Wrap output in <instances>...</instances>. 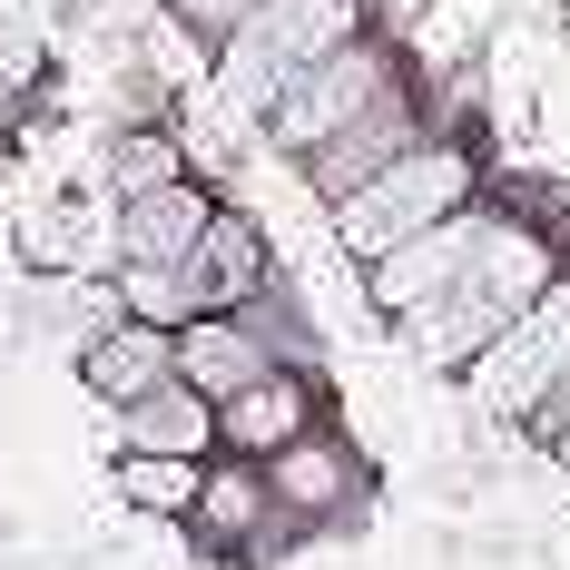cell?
<instances>
[{
	"label": "cell",
	"instance_id": "obj_23",
	"mask_svg": "<svg viewBox=\"0 0 570 570\" xmlns=\"http://www.w3.org/2000/svg\"><path fill=\"white\" fill-rule=\"evenodd\" d=\"M551 453H561V472H570V423H561V433H551Z\"/></svg>",
	"mask_w": 570,
	"mask_h": 570
},
{
	"label": "cell",
	"instance_id": "obj_19",
	"mask_svg": "<svg viewBox=\"0 0 570 570\" xmlns=\"http://www.w3.org/2000/svg\"><path fill=\"white\" fill-rule=\"evenodd\" d=\"M10 335H30V285L0 276V354H10Z\"/></svg>",
	"mask_w": 570,
	"mask_h": 570
},
{
	"label": "cell",
	"instance_id": "obj_10",
	"mask_svg": "<svg viewBox=\"0 0 570 570\" xmlns=\"http://www.w3.org/2000/svg\"><path fill=\"white\" fill-rule=\"evenodd\" d=\"M256 374H276V344L256 335L246 315H197V325H177V384H197L207 403L246 394Z\"/></svg>",
	"mask_w": 570,
	"mask_h": 570
},
{
	"label": "cell",
	"instance_id": "obj_7",
	"mask_svg": "<svg viewBox=\"0 0 570 570\" xmlns=\"http://www.w3.org/2000/svg\"><path fill=\"white\" fill-rule=\"evenodd\" d=\"M403 148H423V109H413L403 89H384V99L354 118V128H335V138H325V148L305 158V187H315V197L335 207V197H354L364 177H384V168L403 158Z\"/></svg>",
	"mask_w": 570,
	"mask_h": 570
},
{
	"label": "cell",
	"instance_id": "obj_2",
	"mask_svg": "<svg viewBox=\"0 0 570 570\" xmlns=\"http://www.w3.org/2000/svg\"><path fill=\"white\" fill-rule=\"evenodd\" d=\"M344 40H354V0H256L227 40H217V79H227L236 109L266 118L285 89H295L315 59H335Z\"/></svg>",
	"mask_w": 570,
	"mask_h": 570
},
{
	"label": "cell",
	"instance_id": "obj_6",
	"mask_svg": "<svg viewBox=\"0 0 570 570\" xmlns=\"http://www.w3.org/2000/svg\"><path fill=\"white\" fill-rule=\"evenodd\" d=\"M482 236H492V207H462V217H443V227L403 236L394 256H374V266H364L374 305H384L394 325H413V315H423V305H433V295L472 266V246H482Z\"/></svg>",
	"mask_w": 570,
	"mask_h": 570
},
{
	"label": "cell",
	"instance_id": "obj_20",
	"mask_svg": "<svg viewBox=\"0 0 570 570\" xmlns=\"http://www.w3.org/2000/svg\"><path fill=\"white\" fill-rule=\"evenodd\" d=\"M20 79H30V40H20V30H0V89H20Z\"/></svg>",
	"mask_w": 570,
	"mask_h": 570
},
{
	"label": "cell",
	"instance_id": "obj_4",
	"mask_svg": "<svg viewBox=\"0 0 570 570\" xmlns=\"http://www.w3.org/2000/svg\"><path fill=\"white\" fill-rule=\"evenodd\" d=\"M561 374H570V276H551L502 335L462 364V384L482 394V413H512V423H531Z\"/></svg>",
	"mask_w": 570,
	"mask_h": 570
},
{
	"label": "cell",
	"instance_id": "obj_9",
	"mask_svg": "<svg viewBox=\"0 0 570 570\" xmlns=\"http://www.w3.org/2000/svg\"><path fill=\"white\" fill-rule=\"evenodd\" d=\"M207 187L177 177V187H148V197H118V266H187L197 236H207Z\"/></svg>",
	"mask_w": 570,
	"mask_h": 570
},
{
	"label": "cell",
	"instance_id": "obj_14",
	"mask_svg": "<svg viewBox=\"0 0 570 570\" xmlns=\"http://www.w3.org/2000/svg\"><path fill=\"white\" fill-rule=\"evenodd\" d=\"M79 374H89V394L118 413V403L158 394V384L177 374V335H168V325H138V315H128V325H109V335L79 354Z\"/></svg>",
	"mask_w": 570,
	"mask_h": 570
},
{
	"label": "cell",
	"instance_id": "obj_13",
	"mask_svg": "<svg viewBox=\"0 0 570 570\" xmlns=\"http://www.w3.org/2000/svg\"><path fill=\"white\" fill-rule=\"evenodd\" d=\"M354 453H344L335 433H295L276 462H266V492H276V512H295V521H325V512H344L354 502Z\"/></svg>",
	"mask_w": 570,
	"mask_h": 570
},
{
	"label": "cell",
	"instance_id": "obj_12",
	"mask_svg": "<svg viewBox=\"0 0 570 570\" xmlns=\"http://www.w3.org/2000/svg\"><path fill=\"white\" fill-rule=\"evenodd\" d=\"M177 276L197 285V315H236V305L266 285V236L217 207V217H207V236H197V256H187Z\"/></svg>",
	"mask_w": 570,
	"mask_h": 570
},
{
	"label": "cell",
	"instance_id": "obj_18",
	"mask_svg": "<svg viewBox=\"0 0 570 570\" xmlns=\"http://www.w3.org/2000/svg\"><path fill=\"white\" fill-rule=\"evenodd\" d=\"M246 10H256V0H177V20H187V30L207 40V50L227 40V30H236V20H246Z\"/></svg>",
	"mask_w": 570,
	"mask_h": 570
},
{
	"label": "cell",
	"instance_id": "obj_17",
	"mask_svg": "<svg viewBox=\"0 0 570 570\" xmlns=\"http://www.w3.org/2000/svg\"><path fill=\"white\" fill-rule=\"evenodd\" d=\"M177 138H158V128H128V138H118L109 148V187L118 197H148V187H177Z\"/></svg>",
	"mask_w": 570,
	"mask_h": 570
},
{
	"label": "cell",
	"instance_id": "obj_5",
	"mask_svg": "<svg viewBox=\"0 0 570 570\" xmlns=\"http://www.w3.org/2000/svg\"><path fill=\"white\" fill-rule=\"evenodd\" d=\"M384 89H403V79H394V50H384V40H364V30H354V40H344L335 59H315V69H305V79H295V89H285L276 109H266V138H276L285 158H295V168H305V158H315V148H325V138H335V128H354V118L374 109V99H384Z\"/></svg>",
	"mask_w": 570,
	"mask_h": 570
},
{
	"label": "cell",
	"instance_id": "obj_16",
	"mask_svg": "<svg viewBox=\"0 0 570 570\" xmlns=\"http://www.w3.org/2000/svg\"><path fill=\"white\" fill-rule=\"evenodd\" d=\"M197 482H207V462H168V453H118V492H128L138 512H158V521H187V512H197Z\"/></svg>",
	"mask_w": 570,
	"mask_h": 570
},
{
	"label": "cell",
	"instance_id": "obj_8",
	"mask_svg": "<svg viewBox=\"0 0 570 570\" xmlns=\"http://www.w3.org/2000/svg\"><path fill=\"white\" fill-rule=\"evenodd\" d=\"M295 433H315V384H305L295 364H276V374H256L246 394L217 403V453H236V462H276Z\"/></svg>",
	"mask_w": 570,
	"mask_h": 570
},
{
	"label": "cell",
	"instance_id": "obj_3",
	"mask_svg": "<svg viewBox=\"0 0 570 570\" xmlns=\"http://www.w3.org/2000/svg\"><path fill=\"white\" fill-rule=\"evenodd\" d=\"M472 207V158H462L453 138H423V148H403L384 177H364L354 197H335V236L374 266V256H394L403 236L443 227Z\"/></svg>",
	"mask_w": 570,
	"mask_h": 570
},
{
	"label": "cell",
	"instance_id": "obj_1",
	"mask_svg": "<svg viewBox=\"0 0 570 570\" xmlns=\"http://www.w3.org/2000/svg\"><path fill=\"white\" fill-rule=\"evenodd\" d=\"M551 276H561V266H551V246H541L531 227H512V217H492V236L472 246V266H462V276L443 285V295H433L403 335H413V354H423V364L462 374V364L502 335V325H512V315H521Z\"/></svg>",
	"mask_w": 570,
	"mask_h": 570
},
{
	"label": "cell",
	"instance_id": "obj_15",
	"mask_svg": "<svg viewBox=\"0 0 570 570\" xmlns=\"http://www.w3.org/2000/svg\"><path fill=\"white\" fill-rule=\"evenodd\" d=\"M197 531H207V541H256V531H266V521H276V492H266V462H236V453H217L207 462V482H197Z\"/></svg>",
	"mask_w": 570,
	"mask_h": 570
},
{
	"label": "cell",
	"instance_id": "obj_22",
	"mask_svg": "<svg viewBox=\"0 0 570 570\" xmlns=\"http://www.w3.org/2000/svg\"><path fill=\"white\" fill-rule=\"evenodd\" d=\"M10 118H20V89H0V128H10Z\"/></svg>",
	"mask_w": 570,
	"mask_h": 570
},
{
	"label": "cell",
	"instance_id": "obj_21",
	"mask_svg": "<svg viewBox=\"0 0 570 570\" xmlns=\"http://www.w3.org/2000/svg\"><path fill=\"white\" fill-rule=\"evenodd\" d=\"M561 423H570V374H561V384H551V403H541V413H531V433H541V443H551V433H561Z\"/></svg>",
	"mask_w": 570,
	"mask_h": 570
},
{
	"label": "cell",
	"instance_id": "obj_11",
	"mask_svg": "<svg viewBox=\"0 0 570 570\" xmlns=\"http://www.w3.org/2000/svg\"><path fill=\"white\" fill-rule=\"evenodd\" d=\"M118 453H168V462H217V403L197 384H158V394L118 403Z\"/></svg>",
	"mask_w": 570,
	"mask_h": 570
}]
</instances>
